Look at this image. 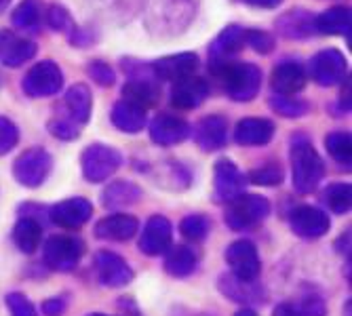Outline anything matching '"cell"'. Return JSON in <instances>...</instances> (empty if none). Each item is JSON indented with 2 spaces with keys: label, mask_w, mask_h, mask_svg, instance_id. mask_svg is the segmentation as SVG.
<instances>
[{
  "label": "cell",
  "mask_w": 352,
  "mask_h": 316,
  "mask_svg": "<svg viewBox=\"0 0 352 316\" xmlns=\"http://www.w3.org/2000/svg\"><path fill=\"white\" fill-rule=\"evenodd\" d=\"M140 221L133 215L126 213H112L106 215L95 224V236L102 240H114V242H124L138 234Z\"/></svg>",
  "instance_id": "ffe728a7"
},
{
  "label": "cell",
  "mask_w": 352,
  "mask_h": 316,
  "mask_svg": "<svg viewBox=\"0 0 352 316\" xmlns=\"http://www.w3.org/2000/svg\"><path fill=\"white\" fill-rule=\"evenodd\" d=\"M95 274H98V280L104 284V287L116 289V287H124L133 280V268L126 264L120 256L112 251H100L95 256Z\"/></svg>",
  "instance_id": "4fadbf2b"
},
{
  "label": "cell",
  "mask_w": 352,
  "mask_h": 316,
  "mask_svg": "<svg viewBox=\"0 0 352 316\" xmlns=\"http://www.w3.org/2000/svg\"><path fill=\"white\" fill-rule=\"evenodd\" d=\"M350 308H352V302L348 300V302H346V306H344V316H350Z\"/></svg>",
  "instance_id": "f5cc1de1"
},
{
  "label": "cell",
  "mask_w": 352,
  "mask_h": 316,
  "mask_svg": "<svg viewBox=\"0 0 352 316\" xmlns=\"http://www.w3.org/2000/svg\"><path fill=\"white\" fill-rule=\"evenodd\" d=\"M66 308H68L66 297H51V300L43 302V314H47V316H63Z\"/></svg>",
  "instance_id": "7dc6e473"
},
{
  "label": "cell",
  "mask_w": 352,
  "mask_h": 316,
  "mask_svg": "<svg viewBox=\"0 0 352 316\" xmlns=\"http://www.w3.org/2000/svg\"><path fill=\"white\" fill-rule=\"evenodd\" d=\"M289 226L302 238H321L329 232L331 221L323 209L300 205L289 215Z\"/></svg>",
  "instance_id": "9a60e30c"
},
{
  "label": "cell",
  "mask_w": 352,
  "mask_h": 316,
  "mask_svg": "<svg viewBox=\"0 0 352 316\" xmlns=\"http://www.w3.org/2000/svg\"><path fill=\"white\" fill-rule=\"evenodd\" d=\"M49 131L53 137L57 139H63V142H72L80 135V129H78V122H74L72 118L66 120V118H59V120H53L49 122Z\"/></svg>",
  "instance_id": "7bdbcfd3"
},
{
  "label": "cell",
  "mask_w": 352,
  "mask_h": 316,
  "mask_svg": "<svg viewBox=\"0 0 352 316\" xmlns=\"http://www.w3.org/2000/svg\"><path fill=\"white\" fill-rule=\"evenodd\" d=\"M247 181H251L255 185H278L283 181V169L276 163H268L260 169L249 171Z\"/></svg>",
  "instance_id": "f35d334b"
},
{
  "label": "cell",
  "mask_w": 352,
  "mask_h": 316,
  "mask_svg": "<svg viewBox=\"0 0 352 316\" xmlns=\"http://www.w3.org/2000/svg\"><path fill=\"white\" fill-rule=\"evenodd\" d=\"M245 47V27L241 25H228L223 27L215 41L209 47V68L215 74L219 68L230 63V57H234Z\"/></svg>",
  "instance_id": "5bb4252c"
},
{
  "label": "cell",
  "mask_w": 352,
  "mask_h": 316,
  "mask_svg": "<svg viewBox=\"0 0 352 316\" xmlns=\"http://www.w3.org/2000/svg\"><path fill=\"white\" fill-rule=\"evenodd\" d=\"M122 167V154L106 144H91L80 154V169L87 181H108Z\"/></svg>",
  "instance_id": "277c9868"
},
{
  "label": "cell",
  "mask_w": 352,
  "mask_h": 316,
  "mask_svg": "<svg viewBox=\"0 0 352 316\" xmlns=\"http://www.w3.org/2000/svg\"><path fill=\"white\" fill-rule=\"evenodd\" d=\"M21 87L30 98H51L63 87V72L55 61L45 59L32 66L21 80Z\"/></svg>",
  "instance_id": "ba28073f"
},
{
  "label": "cell",
  "mask_w": 352,
  "mask_h": 316,
  "mask_svg": "<svg viewBox=\"0 0 352 316\" xmlns=\"http://www.w3.org/2000/svg\"><path fill=\"white\" fill-rule=\"evenodd\" d=\"M87 316H108V314H104V312H93V314H87Z\"/></svg>",
  "instance_id": "db71d44e"
},
{
  "label": "cell",
  "mask_w": 352,
  "mask_h": 316,
  "mask_svg": "<svg viewBox=\"0 0 352 316\" xmlns=\"http://www.w3.org/2000/svg\"><path fill=\"white\" fill-rule=\"evenodd\" d=\"M199 68V57L197 53H177V55H167L163 59H156L148 66V72L152 78L161 80H179L184 76L195 74Z\"/></svg>",
  "instance_id": "e0dca14e"
},
{
  "label": "cell",
  "mask_w": 352,
  "mask_h": 316,
  "mask_svg": "<svg viewBox=\"0 0 352 316\" xmlns=\"http://www.w3.org/2000/svg\"><path fill=\"white\" fill-rule=\"evenodd\" d=\"M314 32L316 34H350V11L346 7L327 9L321 15H314Z\"/></svg>",
  "instance_id": "4dcf8cb0"
},
{
  "label": "cell",
  "mask_w": 352,
  "mask_h": 316,
  "mask_svg": "<svg viewBox=\"0 0 352 316\" xmlns=\"http://www.w3.org/2000/svg\"><path fill=\"white\" fill-rule=\"evenodd\" d=\"M323 201L327 205V209L336 215H346L350 211V205H352V188L350 183H331L325 194H323Z\"/></svg>",
  "instance_id": "d590c367"
},
{
  "label": "cell",
  "mask_w": 352,
  "mask_h": 316,
  "mask_svg": "<svg viewBox=\"0 0 352 316\" xmlns=\"http://www.w3.org/2000/svg\"><path fill=\"white\" fill-rule=\"evenodd\" d=\"M274 137V124L268 118H243L236 122L234 129V142L239 146L255 148L266 146Z\"/></svg>",
  "instance_id": "cb8c5ba5"
},
{
  "label": "cell",
  "mask_w": 352,
  "mask_h": 316,
  "mask_svg": "<svg viewBox=\"0 0 352 316\" xmlns=\"http://www.w3.org/2000/svg\"><path fill=\"white\" fill-rule=\"evenodd\" d=\"M276 30L285 38H308L310 34H316L314 32V15H310L304 9L289 11L276 21Z\"/></svg>",
  "instance_id": "f1b7e54d"
},
{
  "label": "cell",
  "mask_w": 352,
  "mask_h": 316,
  "mask_svg": "<svg viewBox=\"0 0 352 316\" xmlns=\"http://www.w3.org/2000/svg\"><path fill=\"white\" fill-rule=\"evenodd\" d=\"M38 17H41V11L34 0H23L13 13V25L21 30H32L38 23Z\"/></svg>",
  "instance_id": "74e56055"
},
{
  "label": "cell",
  "mask_w": 352,
  "mask_h": 316,
  "mask_svg": "<svg viewBox=\"0 0 352 316\" xmlns=\"http://www.w3.org/2000/svg\"><path fill=\"white\" fill-rule=\"evenodd\" d=\"M270 215V203L264 196L258 194H241L234 201L228 203V209L223 213L226 226L234 232L249 230L253 226H258L260 221H264Z\"/></svg>",
  "instance_id": "5b68a950"
},
{
  "label": "cell",
  "mask_w": 352,
  "mask_h": 316,
  "mask_svg": "<svg viewBox=\"0 0 352 316\" xmlns=\"http://www.w3.org/2000/svg\"><path fill=\"white\" fill-rule=\"evenodd\" d=\"M294 308L298 310L300 316H327V306L323 297H318V295H308Z\"/></svg>",
  "instance_id": "f6af8a7d"
},
{
  "label": "cell",
  "mask_w": 352,
  "mask_h": 316,
  "mask_svg": "<svg viewBox=\"0 0 352 316\" xmlns=\"http://www.w3.org/2000/svg\"><path fill=\"white\" fill-rule=\"evenodd\" d=\"M9 5H11V0H0V15H3L9 9Z\"/></svg>",
  "instance_id": "816d5d0a"
},
{
  "label": "cell",
  "mask_w": 352,
  "mask_h": 316,
  "mask_svg": "<svg viewBox=\"0 0 352 316\" xmlns=\"http://www.w3.org/2000/svg\"><path fill=\"white\" fill-rule=\"evenodd\" d=\"M270 106H272L278 114H283V116H287V118L304 116V114L310 110V106H308L306 102L296 100V95H294V98H285V95H276V98L270 100Z\"/></svg>",
  "instance_id": "8d00e7d4"
},
{
  "label": "cell",
  "mask_w": 352,
  "mask_h": 316,
  "mask_svg": "<svg viewBox=\"0 0 352 316\" xmlns=\"http://www.w3.org/2000/svg\"><path fill=\"white\" fill-rule=\"evenodd\" d=\"M195 139L205 152H213L226 146L228 139V122L219 114L205 116L195 126Z\"/></svg>",
  "instance_id": "7402d4cb"
},
{
  "label": "cell",
  "mask_w": 352,
  "mask_h": 316,
  "mask_svg": "<svg viewBox=\"0 0 352 316\" xmlns=\"http://www.w3.org/2000/svg\"><path fill=\"white\" fill-rule=\"evenodd\" d=\"M51 169H53V156L41 146L25 150L13 163V175H15L17 183L25 185V188L43 185L47 181V177L51 175Z\"/></svg>",
  "instance_id": "52a82bcc"
},
{
  "label": "cell",
  "mask_w": 352,
  "mask_h": 316,
  "mask_svg": "<svg viewBox=\"0 0 352 316\" xmlns=\"http://www.w3.org/2000/svg\"><path fill=\"white\" fill-rule=\"evenodd\" d=\"M112 124L122 133H140L146 126V110L129 100H120L112 108Z\"/></svg>",
  "instance_id": "484cf974"
},
{
  "label": "cell",
  "mask_w": 352,
  "mask_h": 316,
  "mask_svg": "<svg viewBox=\"0 0 352 316\" xmlns=\"http://www.w3.org/2000/svg\"><path fill=\"white\" fill-rule=\"evenodd\" d=\"M348 61L338 49H323L310 59V78L321 87L340 84L346 78Z\"/></svg>",
  "instance_id": "30bf717a"
},
{
  "label": "cell",
  "mask_w": 352,
  "mask_h": 316,
  "mask_svg": "<svg viewBox=\"0 0 352 316\" xmlns=\"http://www.w3.org/2000/svg\"><path fill=\"white\" fill-rule=\"evenodd\" d=\"M292 161V181L300 194H310L318 188L325 177V163L321 154L312 146V142L304 135H296L292 139L289 150Z\"/></svg>",
  "instance_id": "7a4b0ae2"
},
{
  "label": "cell",
  "mask_w": 352,
  "mask_h": 316,
  "mask_svg": "<svg viewBox=\"0 0 352 316\" xmlns=\"http://www.w3.org/2000/svg\"><path fill=\"white\" fill-rule=\"evenodd\" d=\"M247 185V175L241 173V169L228 161V158H221L215 163L213 169V194L219 203H230L236 196L245 192Z\"/></svg>",
  "instance_id": "7c38bea8"
},
{
  "label": "cell",
  "mask_w": 352,
  "mask_h": 316,
  "mask_svg": "<svg viewBox=\"0 0 352 316\" xmlns=\"http://www.w3.org/2000/svg\"><path fill=\"white\" fill-rule=\"evenodd\" d=\"M306 70L298 61H283L272 70V89L276 95H285V98H294L304 87H306Z\"/></svg>",
  "instance_id": "603a6c76"
},
{
  "label": "cell",
  "mask_w": 352,
  "mask_h": 316,
  "mask_svg": "<svg viewBox=\"0 0 352 316\" xmlns=\"http://www.w3.org/2000/svg\"><path fill=\"white\" fill-rule=\"evenodd\" d=\"M5 302H7V308H9L11 316H38L36 306L32 304L23 293L13 291V293H9L5 297Z\"/></svg>",
  "instance_id": "b9f144b4"
},
{
  "label": "cell",
  "mask_w": 352,
  "mask_h": 316,
  "mask_svg": "<svg viewBox=\"0 0 352 316\" xmlns=\"http://www.w3.org/2000/svg\"><path fill=\"white\" fill-rule=\"evenodd\" d=\"M245 45H251L258 53H270L274 49V38L262 30H245Z\"/></svg>",
  "instance_id": "ee69618b"
},
{
  "label": "cell",
  "mask_w": 352,
  "mask_h": 316,
  "mask_svg": "<svg viewBox=\"0 0 352 316\" xmlns=\"http://www.w3.org/2000/svg\"><path fill=\"white\" fill-rule=\"evenodd\" d=\"M234 316H260L258 312H255L253 308H241Z\"/></svg>",
  "instance_id": "f907efd6"
},
{
  "label": "cell",
  "mask_w": 352,
  "mask_h": 316,
  "mask_svg": "<svg viewBox=\"0 0 352 316\" xmlns=\"http://www.w3.org/2000/svg\"><path fill=\"white\" fill-rule=\"evenodd\" d=\"M43 240V226L34 217H21L13 228V242L25 256L34 253Z\"/></svg>",
  "instance_id": "1f68e13d"
},
{
  "label": "cell",
  "mask_w": 352,
  "mask_h": 316,
  "mask_svg": "<svg viewBox=\"0 0 352 316\" xmlns=\"http://www.w3.org/2000/svg\"><path fill=\"white\" fill-rule=\"evenodd\" d=\"M325 146L329 156L333 158L336 163L350 167L352 163V139L348 131H333L325 137Z\"/></svg>",
  "instance_id": "836d02e7"
},
{
  "label": "cell",
  "mask_w": 352,
  "mask_h": 316,
  "mask_svg": "<svg viewBox=\"0 0 352 316\" xmlns=\"http://www.w3.org/2000/svg\"><path fill=\"white\" fill-rule=\"evenodd\" d=\"M66 108L70 112V118L78 124H87L93 110V98L87 84H74L66 93Z\"/></svg>",
  "instance_id": "d6a6232c"
},
{
  "label": "cell",
  "mask_w": 352,
  "mask_h": 316,
  "mask_svg": "<svg viewBox=\"0 0 352 316\" xmlns=\"http://www.w3.org/2000/svg\"><path fill=\"white\" fill-rule=\"evenodd\" d=\"M165 253H167L165 270H167V274H171L175 278L190 276L199 266V256H197V251L192 247H186V245H175L173 247L171 245Z\"/></svg>",
  "instance_id": "4316f807"
},
{
  "label": "cell",
  "mask_w": 352,
  "mask_h": 316,
  "mask_svg": "<svg viewBox=\"0 0 352 316\" xmlns=\"http://www.w3.org/2000/svg\"><path fill=\"white\" fill-rule=\"evenodd\" d=\"M226 262L230 266L232 276H236L239 280H245V282L258 280V276L262 272L258 247H255L251 240H245V238L234 240L226 249Z\"/></svg>",
  "instance_id": "9c48e42d"
},
{
  "label": "cell",
  "mask_w": 352,
  "mask_h": 316,
  "mask_svg": "<svg viewBox=\"0 0 352 316\" xmlns=\"http://www.w3.org/2000/svg\"><path fill=\"white\" fill-rule=\"evenodd\" d=\"M272 316H300L298 310L292 304H278L272 312Z\"/></svg>",
  "instance_id": "681fc988"
},
{
  "label": "cell",
  "mask_w": 352,
  "mask_h": 316,
  "mask_svg": "<svg viewBox=\"0 0 352 316\" xmlns=\"http://www.w3.org/2000/svg\"><path fill=\"white\" fill-rule=\"evenodd\" d=\"M91 213H93V205L87 199L74 196V199H66V201L57 203L55 207H51L49 217L57 228L78 230L91 219Z\"/></svg>",
  "instance_id": "2e32d148"
},
{
  "label": "cell",
  "mask_w": 352,
  "mask_h": 316,
  "mask_svg": "<svg viewBox=\"0 0 352 316\" xmlns=\"http://www.w3.org/2000/svg\"><path fill=\"white\" fill-rule=\"evenodd\" d=\"M19 142V129L11 118L0 116V156L9 154Z\"/></svg>",
  "instance_id": "ab89813d"
},
{
  "label": "cell",
  "mask_w": 352,
  "mask_h": 316,
  "mask_svg": "<svg viewBox=\"0 0 352 316\" xmlns=\"http://www.w3.org/2000/svg\"><path fill=\"white\" fill-rule=\"evenodd\" d=\"M179 232L190 242H203L211 232V221H209V217H205L201 213L186 215L179 221Z\"/></svg>",
  "instance_id": "e575fe53"
},
{
  "label": "cell",
  "mask_w": 352,
  "mask_h": 316,
  "mask_svg": "<svg viewBox=\"0 0 352 316\" xmlns=\"http://www.w3.org/2000/svg\"><path fill=\"white\" fill-rule=\"evenodd\" d=\"M251 7H260V9H276L283 0H245Z\"/></svg>",
  "instance_id": "c3c4849f"
},
{
  "label": "cell",
  "mask_w": 352,
  "mask_h": 316,
  "mask_svg": "<svg viewBox=\"0 0 352 316\" xmlns=\"http://www.w3.org/2000/svg\"><path fill=\"white\" fill-rule=\"evenodd\" d=\"M152 76H133V80H129L122 87V100H129L138 106H142L144 110L152 108L158 98H161V89L154 80H150Z\"/></svg>",
  "instance_id": "83f0119b"
},
{
  "label": "cell",
  "mask_w": 352,
  "mask_h": 316,
  "mask_svg": "<svg viewBox=\"0 0 352 316\" xmlns=\"http://www.w3.org/2000/svg\"><path fill=\"white\" fill-rule=\"evenodd\" d=\"M85 253V242L78 236L55 234L43 247V262L53 272H72Z\"/></svg>",
  "instance_id": "8992f818"
},
{
  "label": "cell",
  "mask_w": 352,
  "mask_h": 316,
  "mask_svg": "<svg viewBox=\"0 0 352 316\" xmlns=\"http://www.w3.org/2000/svg\"><path fill=\"white\" fill-rule=\"evenodd\" d=\"M47 23L55 30V32H63V34H74V21L70 17V13L59 7V5H53L49 11H47Z\"/></svg>",
  "instance_id": "60d3db41"
},
{
  "label": "cell",
  "mask_w": 352,
  "mask_h": 316,
  "mask_svg": "<svg viewBox=\"0 0 352 316\" xmlns=\"http://www.w3.org/2000/svg\"><path fill=\"white\" fill-rule=\"evenodd\" d=\"M150 139L156 146H175L182 144L190 137L192 126L179 118V116H171V114H158L152 122H150Z\"/></svg>",
  "instance_id": "ac0fdd59"
},
{
  "label": "cell",
  "mask_w": 352,
  "mask_h": 316,
  "mask_svg": "<svg viewBox=\"0 0 352 316\" xmlns=\"http://www.w3.org/2000/svg\"><path fill=\"white\" fill-rule=\"evenodd\" d=\"M234 102H251L262 89V70L253 63H226L215 72Z\"/></svg>",
  "instance_id": "3957f363"
},
{
  "label": "cell",
  "mask_w": 352,
  "mask_h": 316,
  "mask_svg": "<svg viewBox=\"0 0 352 316\" xmlns=\"http://www.w3.org/2000/svg\"><path fill=\"white\" fill-rule=\"evenodd\" d=\"M173 242V226L171 221L163 215H152L140 234V251L148 258H156V256H163V253L171 247Z\"/></svg>",
  "instance_id": "8fae6325"
},
{
  "label": "cell",
  "mask_w": 352,
  "mask_h": 316,
  "mask_svg": "<svg viewBox=\"0 0 352 316\" xmlns=\"http://www.w3.org/2000/svg\"><path fill=\"white\" fill-rule=\"evenodd\" d=\"M199 0H148L146 3V23L161 36L179 34L195 19Z\"/></svg>",
  "instance_id": "6da1fadb"
},
{
  "label": "cell",
  "mask_w": 352,
  "mask_h": 316,
  "mask_svg": "<svg viewBox=\"0 0 352 316\" xmlns=\"http://www.w3.org/2000/svg\"><path fill=\"white\" fill-rule=\"evenodd\" d=\"M36 55V45L17 36L11 30L0 32V63L7 68H19Z\"/></svg>",
  "instance_id": "d6986e66"
},
{
  "label": "cell",
  "mask_w": 352,
  "mask_h": 316,
  "mask_svg": "<svg viewBox=\"0 0 352 316\" xmlns=\"http://www.w3.org/2000/svg\"><path fill=\"white\" fill-rule=\"evenodd\" d=\"M89 74L100 87H112L114 80H116L114 70L108 66V63H104V61H93L91 66H89Z\"/></svg>",
  "instance_id": "bcb514c9"
},
{
  "label": "cell",
  "mask_w": 352,
  "mask_h": 316,
  "mask_svg": "<svg viewBox=\"0 0 352 316\" xmlns=\"http://www.w3.org/2000/svg\"><path fill=\"white\" fill-rule=\"evenodd\" d=\"M219 291L230 297L232 302H239V304H258V302H264V293L255 287V280L253 282H245V280H239L236 276L232 274H226L219 278Z\"/></svg>",
  "instance_id": "f546056e"
},
{
  "label": "cell",
  "mask_w": 352,
  "mask_h": 316,
  "mask_svg": "<svg viewBox=\"0 0 352 316\" xmlns=\"http://www.w3.org/2000/svg\"><path fill=\"white\" fill-rule=\"evenodd\" d=\"M209 95V84L199 76H184L171 89V104L179 110L199 108Z\"/></svg>",
  "instance_id": "44dd1931"
},
{
  "label": "cell",
  "mask_w": 352,
  "mask_h": 316,
  "mask_svg": "<svg viewBox=\"0 0 352 316\" xmlns=\"http://www.w3.org/2000/svg\"><path fill=\"white\" fill-rule=\"evenodd\" d=\"M140 199H142L140 185H135L133 181H126V179H118V181L108 183V188L104 190L102 203L110 211H122V209L133 207Z\"/></svg>",
  "instance_id": "d4e9b609"
}]
</instances>
